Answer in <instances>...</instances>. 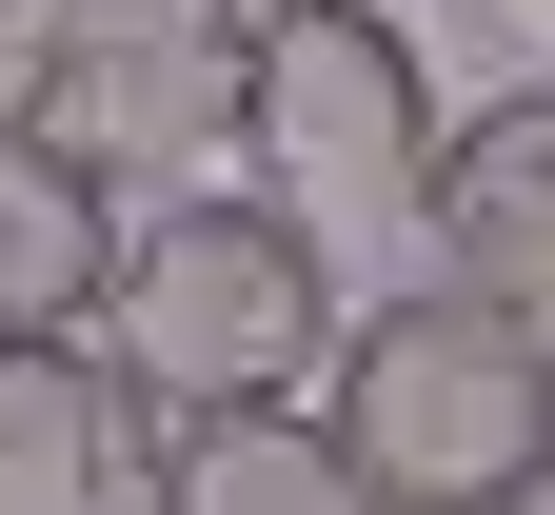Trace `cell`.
I'll list each match as a JSON object with an SVG mask.
<instances>
[{"mask_svg": "<svg viewBox=\"0 0 555 515\" xmlns=\"http://www.w3.org/2000/svg\"><path fill=\"white\" fill-rule=\"evenodd\" d=\"M337 258H318V218L298 198H159L119 239V298H100V357L159 416H258V397H298L337 377Z\"/></svg>", "mask_w": 555, "mask_h": 515, "instance_id": "1", "label": "cell"}, {"mask_svg": "<svg viewBox=\"0 0 555 515\" xmlns=\"http://www.w3.org/2000/svg\"><path fill=\"white\" fill-rule=\"evenodd\" d=\"M318 416L397 515H516V476L555 456V318L476 298V278L377 298V318H337V397Z\"/></svg>", "mask_w": 555, "mask_h": 515, "instance_id": "2", "label": "cell"}, {"mask_svg": "<svg viewBox=\"0 0 555 515\" xmlns=\"http://www.w3.org/2000/svg\"><path fill=\"white\" fill-rule=\"evenodd\" d=\"M238 80H258L238 0H40L0 60V119L100 179H179V159H238Z\"/></svg>", "mask_w": 555, "mask_h": 515, "instance_id": "3", "label": "cell"}, {"mask_svg": "<svg viewBox=\"0 0 555 515\" xmlns=\"http://www.w3.org/2000/svg\"><path fill=\"white\" fill-rule=\"evenodd\" d=\"M437 60H416L377 0H298V21H258V80H238V159L258 198H298L318 239L337 218H416V179H437Z\"/></svg>", "mask_w": 555, "mask_h": 515, "instance_id": "4", "label": "cell"}, {"mask_svg": "<svg viewBox=\"0 0 555 515\" xmlns=\"http://www.w3.org/2000/svg\"><path fill=\"white\" fill-rule=\"evenodd\" d=\"M159 397L100 337H0V515H139Z\"/></svg>", "mask_w": 555, "mask_h": 515, "instance_id": "5", "label": "cell"}, {"mask_svg": "<svg viewBox=\"0 0 555 515\" xmlns=\"http://www.w3.org/2000/svg\"><path fill=\"white\" fill-rule=\"evenodd\" d=\"M416 239H437V278H476V298L555 318V80L476 100L437 139V179H416Z\"/></svg>", "mask_w": 555, "mask_h": 515, "instance_id": "6", "label": "cell"}, {"mask_svg": "<svg viewBox=\"0 0 555 515\" xmlns=\"http://www.w3.org/2000/svg\"><path fill=\"white\" fill-rule=\"evenodd\" d=\"M119 239H139V218H119V179L0 119V337H100Z\"/></svg>", "mask_w": 555, "mask_h": 515, "instance_id": "7", "label": "cell"}, {"mask_svg": "<svg viewBox=\"0 0 555 515\" xmlns=\"http://www.w3.org/2000/svg\"><path fill=\"white\" fill-rule=\"evenodd\" d=\"M159 515H397V495L337 456L318 397H258V416H179L159 436Z\"/></svg>", "mask_w": 555, "mask_h": 515, "instance_id": "8", "label": "cell"}, {"mask_svg": "<svg viewBox=\"0 0 555 515\" xmlns=\"http://www.w3.org/2000/svg\"><path fill=\"white\" fill-rule=\"evenodd\" d=\"M516 515H555V456H535V476H516Z\"/></svg>", "mask_w": 555, "mask_h": 515, "instance_id": "9", "label": "cell"}, {"mask_svg": "<svg viewBox=\"0 0 555 515\" xmlns=\"http://www.w3.org/2000/svg\"><path fill=\"white\" fill-rule=\"evenodd\" d=\"M238 21H298V0H238Z\"/></svg>", "mask_w": 555, "mask_h": 515, "instance_id": "10", "label": "cell"}, {"mask_svg": "<svg viewBox=\"0 0 555 515\" xmlns=\"http://www.w3.org/2000/svg\"><path fill=\"white\" fill-rule=\"evenodd\" d=\"M0 21H21V0H0Z\"/></svg>", "mask_w": 555, "mask_h": 515, "instance_id": "11", "label": "cell"}]
</instances>
